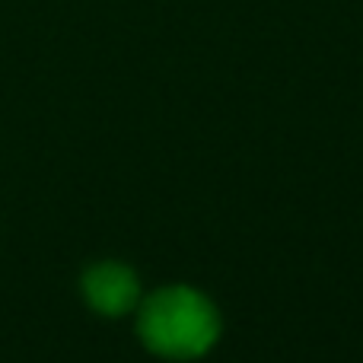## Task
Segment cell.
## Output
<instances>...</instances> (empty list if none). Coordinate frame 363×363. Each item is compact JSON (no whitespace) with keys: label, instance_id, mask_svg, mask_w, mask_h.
Listing matches in <instances>:
<instances>
[{"label":"cell","instance_id":"cell-1","mask_svg":"<svg viewBox=\"0 0 363 363\" xmlns=\"http://www.w3.org/2000/svg\"><path fill=\"white\" fill-rule=\"evenodd\" d=\"M138 335L147 351L169 360H194L220 338V315L204 294L191 287L157 290L140 306Z\"/></svg>","mask_w":363,"mask_h":363},{"label":"cell","instance_id":"cell-2","mask_svg":"<svg viewBox=\"0 0 363 363\" xmlns=\"http://www.w3.org/2000/svg\"><path fill=\"white\" fill-rule=\"evenodd\" d=\"M83 296L102 315H125L138 306L140 284L128 264L121 262H99L83 274Z\"/></svg>","mask_w":363,"mask_h":363}]
</instances>
